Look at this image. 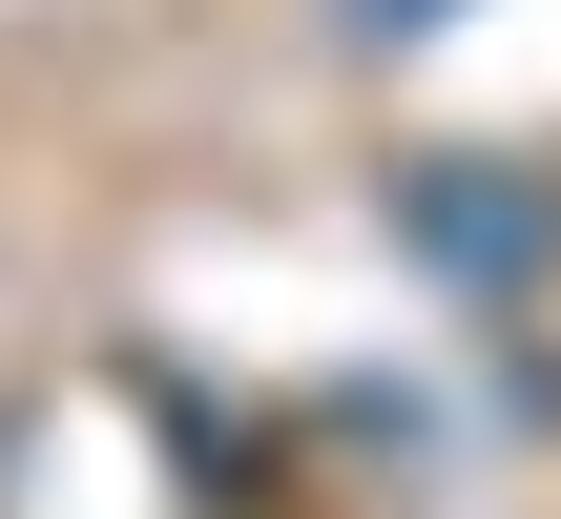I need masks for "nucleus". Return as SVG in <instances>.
<instances>
[{
	"label": "nucleus",
	"mask_w": 561,
	"mask_h": 519,
	"mask_svg": "<svg viewBox=\"0 0 561 519\" xmlns=\"http://www.w3.org/2000/svg\"><path fill=\"white\" fill-rule=\"evenodd\" d=\"M416 250H437V270H520V250H541V187H500V166H416Z\"/></svg>",
	"instance_id": "obj_1"
},
{
	"label": "nucleus",
	"mask_w": 561,
	"mask_h": 519,
	"mask_svg": "<svg viewBox=\"0 0 561 519\" xmlns=\"http://www.w3.org/2000/svg\"><path fill=\"white\" fill-rule=\"evenodd\" d=\"M354 21H437V0H354Z\"/></svg>",
	"instance_id": "obj_2"
}]
</instances>
